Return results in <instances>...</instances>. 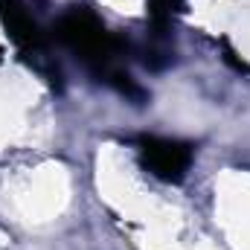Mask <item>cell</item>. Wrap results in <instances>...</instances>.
<instances>
[{
	"label": "cell",
	"instance_id": "obj_2",
	"mask_svg": "<svg viewBox=\"0 0 250 250\" xmlns=\"http://www.w3.org/2000/svg\"><path fill=\"white\" fill-rule=\"evenodd\" d=\"M140 163L148 175L166 184L184 181L192 166V148L181 140H166V137H143L140 143Z\"/></svg>",
	"mask_w": 250,
	"mask_h": 250
},
{
	"label": "cell",
	"instance_id": "obj_3",
	"mask_svg": "<svg viewBox=\"0 0 250 250\" xmlns=\"http://www.w3.org/2000/svg\"><path fill=\"white\" fill-rule=\"evenodd\" d=\"M0 23L21 53L41 56V32L32 15L26 12L23 0H0Z\"/></svg>",
	"mask_w": 250,
	"mask_h": 250
},
{
	"label": "cell",
	"instance_id": "obj_1",
	"mask_svg": "<svg viewBox=\"0 0 250 250\" xmlns=\"http://www.w3.org/2000/svg\"><path fill=\"white\" fill-rule=\"evenodd\" d=\"M59 38H62V44L70 53H76L108 84L123 73V70L114 67L117 64V53H120V41L105 29V23L90 9H84V6L70 9L59 21Z\"/></svg>",
	"mask_w": 250,
	"mask_h": 250
}]
</instances>
